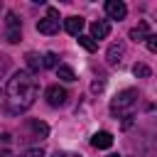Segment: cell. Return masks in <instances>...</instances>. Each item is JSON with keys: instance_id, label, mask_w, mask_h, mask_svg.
Returning a JSON list of instances; mask_svg holds the SVG:
<instances>
[{"instance_id": "9a60e30c", "label": "cell", "mask_w": 157, "mask_h": 157, "mask_svg": "<svg viewBox=\"0 0 157 157\" xmlns=\"http://www.w3.org/2000/svg\"><path fill=\"white\" fill-rule=\"evenodd\" d=\"M42 66H44V69H56V66H59V56H56L54 52H47V54L42 56Z\"/></svg>"}, {"instance_id": "6da1fadb", "label": "cell", "mask_w": 157, "mask_h": 157, "mask_svg": "<svg viewBox=\"0 0 157 157\" xmlns=\"http://www.w3.org/2000/svg\"><path fill=\"white\" fill-rule=\"evenodd\" d=\"M37 93H39V83L29 71L12 74V78L5 86V110L10 115H20L29 110L37 101Z\"/></svg>"}, {"instance_id": "ffe728a7", "label": "cell", "mask_w": 157, "mask_h": 157, "mask_svg": "<svg viewBox=\"0 0 157 157\" xmlns=\"http://www.w3.org/2000/svg\"><path fill=\"white\" fill-rule=\"evenodd\" d=\"M52 157H81L78 152H66V150H56Z\"/></svg>"}, {"instance_id": "603a6c76", "label": "cell", "mask_w": 157, "mask_h": 157, "mask_svg": "<svg viewBox=\"0 0 157 157\" xmlns=\"http://www.w3.org/2000/svg\"><path fill=\"white\" fill-rule=\"evenodd\" d=\"M0 157H12V155L10 152H0Z\"/></svg>"}, {"instance_id": "2e32d148", "label": "cell", "mask_w": 157, "mask_h": 157, "mask_svg": "<svg viewBox=\"0 0 157 157\" xmlns=\"http://www.w3.org/2000/svg\"><path fill=\"white\" fill-rule=\"evenodd\" d=\"M76 42H78V44H81L86 52H96V47H98V44H96V42H93L88 34H78V37H76Z\"/></svg>"}, {"instance_id": "8992f818", "label": "cell", "mask_w": 157, "mask_h": 157, "mask_svg": "<svg viewBox=\"0 0 157 157\" xmlns=\"http://www.w3.org/2000/svg\"><path fill=\"white\" fill-rule=\"evenodd\" d=\"M44 96H47V103H49L52 108H59V105H64V103H66V98H69V93H66V88H64V86H59V83H54V86H49Z\"/></svg>"}, {"instance_id": "4fadbf2b", "label": "cell", "mask_w": 157, "mask_h": 157, "mask_svg": "<svg viewBox=\"0 0 157 157\" xmlns=\"http://www.w3.org/2000/svg\"><path fill=\"white\" fill-rule=\"evenodd\" d=\"M25 59H27V66H29V74H37L39 69H44V66H42V56H39L37 52H27V56H25Z\"/></svg>"}, {"instance_id": "cb8c5ba5", "label": "cell", "mask_w": 157, "mask_h": 157, "mask_svg": "<svg viewBox=\"0 0 157 157\" xmlns=\"http://www.w3.org/2000/svg\"><path fill=\"white\" fill-rule=\"evenodd\" d=\"M110 157H118V155H110Z\"/></svg>"}, {"instance_id": "7402d4cb", "label": "cell", "mask_w": 157, "mask_h": 157, "mask_svg": "<svg viewBox=\"0 0 157 157\" xmlns=\"http://www.w3.org/2000/svg\"><path fill=\"white\" fill-rule=\"evenodd\" d=\"M5 69H7V61H5V56H0V76H2Z\"/></svg>"}, {"instance_id": "ba28073f", "label": "cell", "mask_w": 157, "mask_h": 157, "mask_svg": "<svg viewBox=\"0 0 157 157\" xmlns=\"http://www.w3.org/2000/svg\"><path fill=\"white\" fill-rule=\"evenodd\" d=\"M123 56H125V44H123V42H113V44L108 47V52H105V61H108L110 66H118V64L123 61Z\"/></svg>"}, {"instance_id": "52a82bcc", "label": "cell", "mask_w": 157, "mask_h": 157, "mask_svg": "<svg viewBox=\"0 0 157 157\" xmlns=\"http://www.w3.org/2000/svg\"><path fill=\"white\" fill-rule=\"evenodd\" d=\"M105 15H108L110 20H123V17L128 15V5H125L123 0H108V2H105Z\"/></svg>"}, {"instance_id": "7a4b0ae2", "label": "cell", "mask_w": 157, "mask_h": 157, "mask_svg": "<svg viewBox=\"0 0 157 157\" xmlns=\"http://www.w3.org/2000/svg\"><path fill=\"white\" fill-rule=\"evenodd\" d=\"M137 98H140L137 88H123L120 93H115L113 101H110V113H113V118H125V120L132 118V108H135Z\"/></svg>"}, {"instance_id": "7c38bea8", "label": "cell", "mask_w": 157, "mask_h": 157, "mask_svg": "<svg viewBox=\"0 0 157 157\" xmlns=\"http://www.w3.org/2000/svg\"><path fill=\"white\" fill-rule=\"evenodd\" d=\"M150 37V29H147V22H137V27L130 29V39L132 42H145Z\"/></svg>"}, {"instance_id": "5b68a950", "label": "cell", "mask_w": 157, "mask_h": 157, "mask_svg": "<svg viewBox=\"0 0 157 157\" xmlns=\"http://www.w3.org/2000/svg\"><path fill=\"white\" fill-rule=\"evenodd\" d=\"M37 32L39 34H56L59 32V12H56V7H47V17L37 22Z\"/></svg>"}, {"instance_id": "30bf717a", "label": "cell", "mask_w": 157, "mask_h": 157, "mask_svg": "<svg viewBox=\"0 0 157 157\" xmlns=\"http://www.w3.org/2000/svg\"><path fill=\"white\" fill-rule=\"evenodd\" d=\"M91 145H93L96 150H108V147L113 145V135H110L108 130H98V132L91 137Z\"/></svg>"}, {"instance_id": "9c48e42d", "label": "cell", "mask_w": 157, "mask_h": 157, "mask_svg": "<svg viewBox=\"0 0 157 157\" xmlns=\"http://www.w3.org/2000/svg\"><path fill=\"white\" fill-rule=\"evenodd\" d=\"M83 17H78V15H71V17H66L64 20V29L71 34V37H78L81 34V29H83Z\"/></svg>"}, {"instance_id": "277c9868", "label": "cell", "mask_w": 157, "mask_h": 157, "mask_svg": "<svg viewBox=\"0 0 157 157\" xmlns=\"http://www.w3.org/2000/svg\"><path fill=\"white\" fill-rule=\"evenodd\" d=\"M5 39H7L10 44H17V42L22 39V22L17 20V15H15L12 10L5 12Z\"/></svg>"}, {"instance_id": "d6986e66", "label": "cell", "mask_w": 157, "mask_h": 157, "mask_svg": "<svg viewBox=\"0 0 157 157\" xmlns=\"http://www.w3.org/2000/svg\"><path fill=\"white\" fill-rule=\"evenodd\" d=\"M22 157H44V150L42 147H29V150H25Z\"/></svg>"}, {"instance_id": "44dd1931", "label": "cell", "mask_w": 157, "mask_h": 157, "mask_svg": "<svg viewBox=\"0 0 157 157\" xmlns=\"http://www.w3.org/2000/svg\"><path fill=\"white\" fill-rule=\"evenodd\" d=\"M103 86H105L103 81H93V83H91V91H93V93H98V91H103Z\"/></svg>"}, {"instance_id": "5bb4252c", "label": "cell", "mask_w": 157, "mask_h": 157, "mask_svg": "<svg viewBox=\"0 0 157 157\" xmlns=\"http://www.w3.org/2000/svg\"><path fill=\"white\" fill-rule=\"evenodd\" d=\"M56 76H59L61 81H69V83H71V81H76L74 69H71V66H66V64H59V66H56Z\"/></svg>"}, {"instance_id": "e0dca14e", "label": "cell", "mask_w": 157, "mask_h": 157, "mask_svg": "<svg viewBox=\"0 0 157 157\" xmlns=\"http://www.w3.org/2000/svg\"><path fill=\"white\" fill-rule=\"evenodd\" d=\"M132 74H135L137 78H147L152 71H150V66H147V64H140V61H137V64L132 66Z\"/></svg>"}, {"instance_id": "3957f363", "label": "cell", "mask_w": 157, "mask_h": 157, "mask_svg": "<svg viewBox=\"0 0 157 157\" xmlns=\"http://www.w3.org/2000/svg\"><path fill=\"white\" fill-rule=\"evenodd\" d=\"M49 135V125L42 123V120H27L22 132H20V140L22 142H42L44 137Z\"/></svg>"}, {"instance_id": "8fae6325", "label": "cell", "mask_w": 157, "mask_h": 157, "mask_svg": "<svg viewBox=\"0 0 157 157\" xmlns=\"http://www.w3.org/2000/svg\"><path fill=\"white\" fill-rule=\"evenodd\" d=\"M108 34H110V25H108L105 20H98V22L91 25V34H88V37H91L93 42H96V39H105Z\"/></svg>"}, {"instance_id": "ac0fdd59", "label": "cell", "mask_w": 157, "mask_h": 157, "mask_svg": "<svg viewBox=\"0 0 157 157\" xmlns=\"http://www.w3.org/2000/svg\"><path fill=\"white\" fill-rule=\"evenodd\" d=\"M145 44H147V49H150L152 54H157V34H150V37L145 39Z\"/></svg>"}]
</instances>
